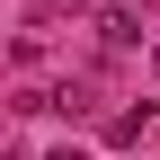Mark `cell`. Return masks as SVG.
<instances>
[{"label": "cell", "mask_w": 160, "mask_h": 160, "mask_svg": "<svg viewBox=\"0 0 160 160\" xmlns=\"http://www.w3.org/2000/svg\"><path fill=\"white\" fill-rule=\"evenodd\" d=\"M98 45H107V53H133V45H142V9H133V0H125V9H98Z\"/></svg>", "instance_id": "1"}, {"label": "cell", "mask_w": 160, "mask_h": 160, "mask_svg": "<svg viewBox=\"0 0 160 160\" xmlns=\"http://www.w3.org/2000/svg\"><path fill=\"white\" fill-rule=\"evenodd\" d=\"M98 133H107L116 151H125V142H142V133H151V98H142V107H116V116H107Z\"/></svg>", "instance_id": "2"}, {"label": "cell", "mask_w": 160, "mask_h": 160, "mask_svg": "<svg viewBox=\"0 0 160 160\" xmlns=\"http://www.w3.org/2000/svg\"><path fill=\"white\" fill-rule=\"evenodd\" d=\"M45 160H89V151H80V142H62V151H45Z\"/></svg>", "instance_id": "3"}, {"label": "cell", "mask_w": 160, "mask_h": 160, "mask_svg": "<svg viewBox=\"0 0 160 160\" xmlns=\"http://www.w3.org/2000/svg\"><path fill=\"white\" fill-rule=\"evenodd\" d=\"M36 9H80V0H36Z\"/></svg>", "instance_id": "4"}, {"label": "cell", "mask_w": 160, "mask_h": 160, "mask_svg": "<svg viewBox=\"0 0 160 160\" xmlns=\"http://www.w3.org/2000/svg\"><path fill=\"white\" fill-rule=\"evenodd\" d=\"M133 9H160V0H133Z\"/></svg>", "instance_id": "5"}, {"label": "cell", "mask_w": 160, "mask_h": 160, "mask_svg": "<svg viewBox=\"0 0 160 160\" xmlns=\"http://www.w3.org/2000/svg\"><path fill=\"white\" fill-rule=\"evenodd\" d=\"M151 71H160V45H151Z\"/></svg>", "instance_id": "6"}]
</instances>
